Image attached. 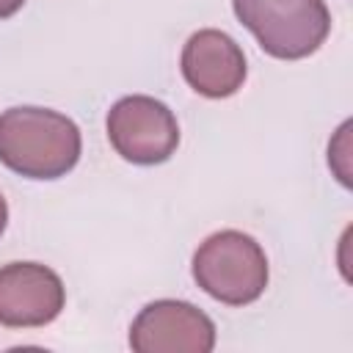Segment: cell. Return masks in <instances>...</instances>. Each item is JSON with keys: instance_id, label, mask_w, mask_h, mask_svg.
Segmentation results:
<instances>
[{"instance_id": "cell-7", "label": "cell", "mask_w": 353, "mask_h": 353, "mask_svg": "<svg viewBox=\"0 0 353 353\" xmlns=\"http://www.w3.org/2000/svg\"><path fill=\"white\" fill-rule=\"evenodd\" d=\"M182 74L201 97H232L245 80V55L232 36L204 28L193 33L182 50Z\"/></svg>"}, {"instance_id": "cell-6", "label": "cell", "mask_w": 353, "mask_h": 353, "mask_svg": "<svg viewBox=\"0 0 353 353\" xmlns=\"http://www.w3.org/2000/svg\"><path fill=\"white\" fill-rule=\"evenodd\" d=\"M66 292L55 270L39 262H11L0 268V325L36 328L52 323Z\"/></svg>"}, {"instance_id": "cell-1", "label": "cell", "mask_w": 353, "mask_h": 353, "mask_svg": "<svg viewBox=\"0 0 353 353\" xmlns=\"http://www.w3.org/2000/svg\"><path fill=\"white\" fill-rule=\"evenodd\" d=\"M80 130L47 108H11L0 113V163L30 179H55L74 168Z\"/></svg>"}, {"instance_id": "cell-4", "label": "cell", "mask_w": 353, "mask_h": 353, "mask_svg": "<svg viewBox=\"0 0 353 353\" xmlns=\"http://www.w3.org/2000/svg\"><path fill=\"white\" fill-rule=\"evenodd\" d=\"M108 138L113 149L138 165H154L174 154L179 127L174 113L154 97H124L108 113Z\"/></svg>"}, {"instance_id": "cell-5", "label": "cell", "mask_w": 353, "mask_h": 353, "mask_svg": "<svg viewBox=\"0 0 353 353\" xmlns=\"http://www.w3.org/2000/svg\"><path fill=\"white\" fill-rule=\"evenodd\" d=\"M212 320L185 301H154L132 320L130 347L135 353H210Z\"/></svg>"}, {"instance_id": "cell-9", "label": "cell", "mask_w": 353, "mask_h": 353, "mask_svg": "<svg viewBox=\"0 0 353 353\" xmlns=\"http://www.w3.org/2000/svg\"><path fill=\"white\" fill-rule=\"evenodd\" d=\"M6 221H8V207H6V199H3V193H0V234H3V229H6Z\"/></svg>"}, {"instance_id": "cell-8", "label": "cell", "mask_w": 353, "mask_h": 353, "mask_svg": "<svg viewBox=\"0 0 353 353\" xmlns=\"http://www.w3.org/2000/svg\"><path fill=\"white\" fill-rule=\"evenodd\" d=\"M22 3H25V0H0V19L17 14V11L22 8Z\"/></svg>"}, {"instance_id": "cell-2", "label": "cell", "mask_w": 353, "mask_h": 353, "mask_svg": "<svg viewBox=\"0 0 353 353\" xmlns=\"http://www.w3.org/2000/svg\"><path fill=\"white\" fill-rule=\"evenodd\" d=\"M193 279L215 301L245 306L268 287V259L251 234L223 229L210 234L193 254Z\"/></svg>"}, {"instance_id": "cell-3", "label": "cell", "mask_w": 353, "mask_h": 353, "mask_svg": "<svg viewBox=\"0 0 353 353\" xmlns=\"http://www.w3.org/2000/svg\"><path fill=\"white\" fill-rule=\"evenodd\" d=\"M237 19L256 36L259 47L281 61L312 55L331 30L323 0H232Z\"/></svg>"}]
</instances>
